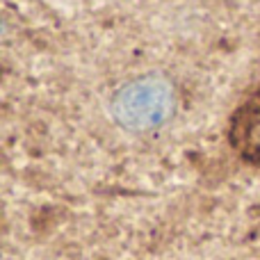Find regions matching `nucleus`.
I'll return each instance as SVG.
<instances>
[{"label":"nucleus","instance_id":"nucleus-1","mask_svg":"<svg viewBox=\"0 0 260 260\" xmlns=\"http://www.w3.org/2000/svg\"><path fill=\"white\" fill-rule=\"evenodd\" d=\"M174 108V87L160 76H144L128 82L112 101L114 119L130 133H148L165 126Z\"/></svg>","mask_w":260,"mask_h":260}]
</instances>
